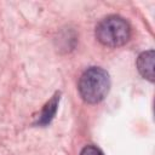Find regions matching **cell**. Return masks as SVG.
Returning <instances> with one entry per match:
<instances>
[{"label":"cell","mask_w":155,"mask_h":155,"mask_svg":"<svg viewBox=\"0 0 155 155\" xmlns=\"http://www.w3.org/2000/svg\"><path fill=\"white\" fill-rule=\"evenodd\" d=\"M110 88L109 74L99 67H91L86 69L78 84V90L81 98L90 104L102 102Z\"/></svg>","instance_id":"6da1fadb"},{"label":"cell","mask_w":155,"mask_h":155,"mask_svg":"<svg viewBox=\"0 0 155 155\" xmlns=\"http://www.w3.org/2000/svg\"><path fill=\"white\" fill-rule=\"evenodd\" d=\"M131 36L128 22L120 16H108L96 27L97 40L108 47H119L125 45Z\"/></svg>","instance_id":"7a4b0ae2"},{"label":"cell","mask_w":155,"mask_h":155,"mask_svg":"<svg viewBox=\"0 0 155 155\" xmlns=\"http://www.w3.org/2000/svg\"><path fill=\"white\" fill-rule=\"evenodd\" d=\"M154 50L144 51L137 58V69L139 74L150 82L154 81Z\"/></svg>","instance_id":"3957f363"},{"label":"cell","mask_w":155,"mask_h":155,"mask_svg":"<svg viewBox=\"0 0 155 155\" xmlns=\"http://www.w3.org/2000/svg\"><path fill=\"white\" fill-rule=\"evenodd\" d=\"M58 103H59V92H56L54 96L45 104V107L42 108V111L38 119V125L40 126H46L48 125L53 116L56 115V111H57V108H58Z\"/></svg>","instance_id":"277c9868"},{"label":"cell","mask_w":155,"mask_h":155,"mask_svg":"<svg viewBox=\"0 0 155 155\" xmlns=\"http://www.w3.org/2000/svg\"><path fill=\"white\" fill-rule=\"evenodd\" d=\"M80 155H103V153L99 148H97L94 145H86L81 150Z\"/></svg>","instance_id":"5b68a950"}]
</instances>
